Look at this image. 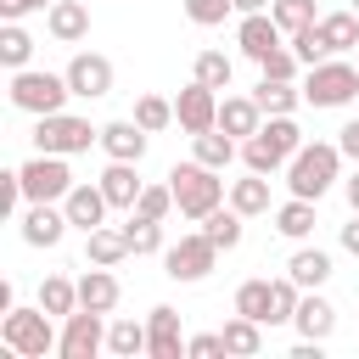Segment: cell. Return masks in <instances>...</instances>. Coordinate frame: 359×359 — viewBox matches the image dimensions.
<instances>
[{
    "instance_id": "obj_1",
    "label": "cell",
    "mask_w": 359,
    "mask_h": 359,
    "mask_svg": "<svg viewBox=\"0 0 359 359\" xmlns=\"http://www.w3.org/2000/svg\"><path fill=\"white\" fill-rule=\"evenodd\" d=\"M168 185H174V208H180V219H208L219 202H230V185L219 180V168H208V163H174L168 168Z\"/></svg>"
},
{
    "instance_id": "obj_43",
    "label": "cell",
    "mask_w": 359,
    "mask_h": 359,
    "mask_svg": "<svg viewBox=\"0 0 359 359\" xmlns=\"http://www.w3.org/2000/svg\"><path fill=\"white\" fill-rule=\"evenodd\" d=\"M129 213H146V219H168V213H174V185H146V191H140V202H135Z\"/></svg>"
},
{
    "instance_id": "obj_24",
    "label": "cell",
    "mask_w": 359,
    "mask_h": 359,
    "mask_svg": "<svg viewBox=\"0 0 359 359\" xmlns=\"http://www.w3.org/2000/svg\"><path fill=\"white\" fill-rule=\"evenodd\" d=\"M320 34L331 45V56H353L359 50V11H320Z\"/></svg>"
},
{
    "instance_id": "obj_49",
    "label": "cell",
    "mask_w": 359,
    "mask_h": 359,
    "mask_svg": "<svg viewBox=\"0 0 359 359\" xmlns=\"http://www.w3.org/2000/svg\"><path fill=\"white\" fill-rule=\"evenodd\" d=\"M28 11H34V0H0V17H6V22H22Z\"/></svg>"
},
{
    "instance_id": "obj_33",
    "label": "cell",
    "mask_w": 359,
    "mask_h": 359,
    "mask_svg": "<svg viewBox=\"0 0 359 359\" xmlns=\"http://www.w3.org/2000/svg\"><path fill=\"white\" fill-rule=\"evenodd\" d=\"M191 79H196V84H208V90H230V79H236V62H230L224 50H196V62H191Z\"/></svg>"
},
{
    "instance_id": "obj_7",
    "label": "cell",
    "mask_w": 359,
    "mask_h": 359,
    "mask_svg": "<svg viewBox=\"0 0 359 359\" xmlns=\"http://www.w3.org/2000/svg\"><path fill=\"white\" fill-rule=\"evenodd\" d=\"M213 264H219V247H213L202 230H191V236H180V241H168V247H163V275H168V280H180V286L208 280V275H213Z\"/></svg>"
},
{
    "instance_id": "obj_8",
    "label": "cell",
    "mask_w": 359,
    "mask_h": 359,
    "mask_svg": "<svg viewBox=\"0 0 359 359\" xmlns=\"http://www.w3.org/2000/svg\"><path fill=\"white\" fill-rule=\"evenodd\" d=\"M17 174H22L28 202H62V196L79 185L73 168H67V157H56V151H34L28 163H17Z\"/></svg>"
},
{
    "instance_id": "obj_41",
    "label": "cell",
    "mask_w": 359,
    "mask_h": 359,
    "mask_svg": "<svg viewBox=\"0 0 359 359\" xmlns=\"http://www.w3.org/2000/svg\"><path fill=\"white\" fill-rule=\"evenodd\" d=\"M292 50H297V62H303V73H309V67H320V62L331 56V45H325V34H320V22H314V28H303V34H292Z\"/></svg>"
},
{
    "instance_id": "obj_31",
    "label": "cell",
    "mask_w": 359,
    "mask_h": 359,
    "mask_svg": "<svg viewBox=\"0 0 359 359\" xmlns=\"http://www.w3.org/2000/svg\"><path fill=\"white\" fill-rule=\"evenodd\" d=\"M151 348V337H146V320H112L107 325V353H118V359H135V353H146Z\"/></svg>"
},
{
    "instance_id": "obj_11",
    "label": "cell",
    "mask_w": 359,
    "mask_h": 359,
    "mask_svg": "<svg viewBox=\"0 0 359 359\" xmlns=\"http://www.w3.org/2000/svg\"><path fill=\"white\" fill-rule=\"evenodd\" d=\"M62 73H67V84H73L79 101H101V95H112V62H107L101 50H79Z\"/></svg>"
},
{
    "instance_id": "obj_5",
    "label": "cell",
    "mask_w": 359,
    "mask_h": 359,
    "mask_svg": "<svg viewBox=\"0 0 359 359\" xmlns=\"http://www.w3.org/2000/svg\"><path fill=\"white\" fill-rule=\"evenodd\" d=\"M359 95V62L353 56H325L320 67L303 73V101L309 107H348Z\"/></svg>"
},
{
    "instance_id": "obj_38",
    "label": "cell",
    "mask_w": 359,
    "mask_h": 359,
    "mask_svg": "<svg viewBox=\"0 0 359 359\" xmlns=\"http://www.w3.org/2000/svg\"><path fill=\"white\" fill-rule=\"evenodd\" d=\"M297 303H303V286H297L292 275H280V280H269V325H292V314H297Z\"/></svg>"
},
{
    "instance_id": "obj_47",
    "label": "cell",
    "mask_w": 359,
    "mask_h": 359,
    "mask_svg": "<svg viewBox=\"0 0 359 359\" xmlns=\"http://www.w3.org/2000/svg\"><path fill=\"white\" fill-rule=\"evenodd\" d=\"M337 146H342V157H353V163H359V118L337 129Z\"/></svg>"
},
{
    "instance_id": "obj_2",
    "label": "cell",
    "mask_w": 359,
    "mask_h": 359,
    "mask_svg": "<svg viewBox=\"0 0 359 359\" xmlns=\"http://www.w3.org/2000/svg\"><path fill=\"white\" fill-rule=\"evenodd\" d=\"M337 180H342V146H337V140H303V151L286 163V185H292V196L320 202Z\"/></svg>"
},
{
    "instance_id": "obj_17",
    "label": "cell",
    "mask_w": 359,
    "mask_h": 359,
    "mask_svg": "<svg viewBox=\"0 0 359 359\" xmlns=\"http://www.w3.org/2000/svg\"><path fill=\"white\" fill-rule=\"evenodd\" d=\"M118 297H123V286H118V275H112L107 264H90V269L79 275V309L112 314V309H118Z\"/></svg>"
},
{
    "instance_id": "obj_53",
    "label": "cell",
    "mask_w": 359,
    "mask_h": 359,
    "mask_svg": "<svg viewBox=\"0 0 359 359\" xmlns=\"http://www.w3.org/2000/svg\"><path fill=\"white\" fill-rule=\"evenodd\" d=\"M353 62H359V50H353Z\"/></svg>"
},
{
    "instance_id": "obj_10",
    "label": "cell",
    "mask_w": 359,
    "mask_h": 359,
    "mask_svg": "<svg viewBox=\"0 0 359 359\" xmlns=\"http://www.w3.org/2000/svg\"><path fill=\"white\" fill-rule=\"evenodd\" d=\"M174 123L185 129V135H202V129H219V90H208V84H185L180 95H174Z\"/></svg>"
},
{
    "instance_id": "obj_19",
    "label": "cell",
    "mask_w": 359,
    "mask_h": 359,
    "mask_svg": "<svg viewBox=\"0 0 359 359\" xmlns=\"http://www.w3.org/2000/svg\"><path fill=\"white\" fill-rule=\"evenodd\" d=\"M219 129L236 135V140H252V135L264 129V107H258V95H224V101H219Z\"/></svg>"
},
{
    "instance_id": "obj_36",
    "label": "cell",
    "mask_w": 359,
    "mask_h": 359,
    "mask_svg": "<svg viewBox=\"0 0 359 359\" xmlns=\"http://www.w3.org/2000/svg\"><path fill=\"white\" fill-rule=\"evenodd\" d=\"M123 236H129V252H135V258H146V252H163V219H146V213H129V224H123Z\"/></svg>"
},
{
    "instance_id": "obj_15",
    "label": "cell",
    "mask_w": 359,
    "mask_h": 359,
    "mask_svg": "<svg viewBox=\"0 0 359 359\" xmlns=\"http://www.w3.org/2000/svg\"><path fill=\"white\" fill-rule=\"evenodd\" d=\"M146 337H151V359H185V331H180V314L168 309V303H157L151 314H146Z\"/></svg>"
},
{
    "instance_id": "obj_35",
    "label": "cell",
    "mask_w": 359,
    "mask_h": 359,
    "mask_svg": "<svg viewBox=\"0 0 359 359\" xmlns=\"http://www.w3.org/2000/svg\"><path fill=\"white\" fill-rule=\"evenodd\" d=\"M0 62H6L11 73L34 62V34H28L22 22H6V28H0Z\"/></svg>"
},
{
    "instance_id": "obj_27",
    "label": "cell",
    "mask_w": 359,
    "mask_h": 359,
    "mask_svg": "<svg viewBox=\"0 0 359 359\" xmlns=\"http://www.w3.org/2000/svg\"><path fill=\"white\" fill-rule=\"evenodd\" d=\"M258 107H264V118H275V112H297L303 107V84L297 79H258Z\"/></svg>"
},
{
    "instance_id": "obj_52",
    "label": "cell",
    "mask_w": 359,
    "mask_h": 359,
    "mask_svg": "<svg viewBox=\"0 0 359 359\" xmlns=\"http://www.w3.org/2000/svg\"><path fill=\"white\" fill-rule=\"evenodd\" d=\"M50 6H56V0H34V11H50Z\"/></svg>"
},
{
    "instance_id": "obj_12",
    "label": "cell",
    "mask_w": 359,
    "mask_h": 359,
    "mask_svg": "<svg viewBox=\"0 0 359 359\" xmlns=\"http://www.w3.org/2000/svg\"><path fill=\"white\" fill-rule=\"evenodd\" d=\"M17 224H22V241H28V247H45V252L62 247V236L73 230L62 202H28V213H22Z\"/></svg>"
},
{
    "instance_id": "obj_50",
    "label": "cell",
    "mask_w": 359,
    "mask_h": 359,
    "mask_svg": "<svg viewBox=\"0 0 359 359\" xmlns=\"http://www.w3.org/2000/svg\"><path fill=\"white\" fill-rule=\"evenodd\" d=\"M342 196H348V213H359V168L342 180Z\"/></svg>"
},
{
    "instance_id": "obj_14",
    "label": "cell",
    "mask_w": 359,
    "mask_h": 359,
    "mask_svg": "<svg viewBox=\"0 0 359 359\" xmlns=\"http://www.w3.org/2000/svg\"><path fill=\"white\" fill-rule=\"evenodd\" d=\"M62 208H67V224L90 236V230H101V224H107V208H112V202H107L101 180H79V185L62 196Z\"/></svg>"
},
{
    "instance_id": "obj_6",
    "label": "cell",
    "mask_w": 359,
    "mask_h": 359,
    "mask_svg": "<svg viewBox=\"0 0 359 359\" xmlns=\"http://www.w3.org/2000/svg\"><path fill=\"white\" fill-rule=\"evenodd\" d=\"M101 146V129H90V118H73V112H45L34 123V151H56V157H79Z\"/></svg>"
},
{
    "instance_id": "obj_4",
    "label": "cell",
    "mask_w": 359,
    "mask_h": 359,
    "mask_svg": "<svg viewBox=\"0 0 359 359\" xmlns=\"http://www.w3.org/2000/svg\"><path fill=\"white\" fill-rule=\"evenodd\" d=\"M67 95H73L67 73H45V67H17L11 73V107L17 112H34V118L67 112Z\"/></svg>"
},
{
    "instance_id": "obj_22",
    "label": "cell",
    "mask_w": 359,
    "mask_h": 359,
    "mask_svg": "<svg viewBox=\"0 0 359 359\" xmlns=\"http://www.w3.org/2000/svg\"><path fill=\"white\" fill-rule=\"evenodd\" d=\"M101 191H107V202H112V208H135V202H140V191H146V180L135 174V163H118V157H112V163L101 168Z\"/></svg>"
},
{
    "instance_id": "obj_3",
    "label": "cell",
    "mask_w": 359,
    "mask_h": 359,
    "mask_svg": "<svg viewBox=\"0 0 359 359\" xmlns=\"http://www.w3.org/2000/svg\"><path fill=\"white\" fill-rule=\"evenodd\" d=\"M50 320H56V314H45V309H6V314H0V348L17 353V359H45V353H56L62 331H56Z\"/></svg>"
},
{
    "instance_id": "obj_32",
    "label": "cell",
    "mask_w": 359,
    "mask_h": 359,
    "mask_svg": "<svg viewBox=\"0 0 359 359\" xmlns=\"http://www.w3.org/2000/svg\"><path fill=\"white\" fill-rule=\"evenodd\" d=\"M224 353H241V359L264 353V325L247 320V314H230V320H224Z\"/></svg>"
},
{
    "instance_id": "obj_30",
    "label": "cell",
    "mask_w": 359,
    "mask_h": 359,
    "mask_svg": "<svg viewBox=\"0 0 359 359\" xmlns=\"http://www.w3.org/2000/svg\"><path fill=\"white\" fill-rule=\"evenodd\" d=\"M39 309L56 314V320H67V314L79 309V280H67V275H45V280H39Z\"/></svg>"
},
{
    "instance_id": "obj_48",
    "label": "cell",
    "mask_w": 359,
    "mask_h": 359,
    "mask_svg": "<svg viewBox=\"0 0 359 359\" xmlns=\"http://www.w3.org/2000/svg\"><path fill=\"white\" fill-rule=\"evenodd\" d=\"M337 241H342V252H353V258H359V213H353V219L337 230Z\"/></svg>"
},
{
    "instance_id": "obj_51",
    "label": "cell",
    "mask_w": 359,
    "mask_h": 359,
    "mask_svg": "<svg viewBox=\"0 0 359 359\" xmlns=\"http://www.w3.org/2000/svg\"><path fill=\"white\" fill-rule=\"evenodd\" d=\"M269 6H275V0H236V11H241V17H247V11H269Z\"/></svg>"
},
{
    "instance_id": "obj_26",
    "label": "cell",
    "mask_w": 359,
    "mask_h": 359,
    "mask_svg": "<svg viewBox=\"0 0 359 359\" xmlns=\"http://www.w3.org/2000/svg\"><path fill=\"white\" fill-rule=\"evenodd\" d=\"M129 258V236H123V224L112 230V224H101V230H90L84 236V264H123Z\"/></svg>"
},
{
    "instance_id": "obj_20",
    "label": "cell",
    "mask_w": 359,
    "mask_h": 359,
    "mask_svg": "<svg viewBox=\"0 0 359 359\" xmlns=\"http://www.w3.org/2000/svg\"><path fill=\"white\" fill-rule=\"evenodd\" d=\"M292 331H297V337L325 342V337L337 331V309H331L320 292H303V303H297V314H292Z\"/></svg>"
},
{
    "instance_id": "obj_44",
    "label": "cell",
    "mask_w": 359,
    "mask_h": 359,
    "mask_svg": "<svg viewBox=\"0 0 359 359\" xmlns=\"http://www.w3.org/2000/svg\"><path fill=\"white\" fill-rule=\"evenodd\" d=\"M230 11H236V0H185V17H191L196 28H219Z\"/></svg>"
},
{
    "instance_id": "obj_25",
    "label": "cell",
    "mask_w": 359,
    "mask_h": 359,
    "mask_svg": "<svg viewBox=\"0 0 359 359\" xmlns=\"http://www.w3.org/2000/svg\"><path fill=\"white\" fill-rule=\"evenodd\" d=\"M230 208H236L241 219L269 213V174H252V168H247V180H230Z\"/></svg>"
},
{
    "instance_id": "obj_40",
    "label": "cell",
    "mask_w": 359,
    "mask_h": 359,
    "mask_svg": "<svg viewBox=\"0 0 359 359\" xmlns=\"http://www.w3.org/2000/svg\"><path fill=\"white\" fill-rule=\"evenodd\" d=\"M129 118H135L146 135H157V129H168V123H174V101H168V95H140Z\"/></svg>"
},
{
    "instance_id": "obj_34",
    "label": "cell",
    "mask_w": 359,
    "mask_h": 359,
    "mask_svg": "<svg viewBox=\"0 0 359 359\" xmlns=\"http://www.w3.org/2000/svg\"><path fill=\"white\" fill-rule=\"evenodd\" d=\"M241 163H247L252 174H275V168H286L292 157H286L269 135H252V140H241Z\"/></svg>"
},
{
    "instance_id": "obj_18",
    "label": "cell",
    "mask_w": 359,
    "mask_h": 359,
    "mask_svg": "<svg viewBox=\"0 0 359 359\" xmlns=\"http://www.w3.org/2000/svg\"><path fill=\"white\" fill-rule=\"evenodd\" d=\"M45 28H50L56 45H79V39H90V6L84 0H56L45 11Z\"/></svg>"
},
{
    "instance_id": "obj_13",
    "label": "cell",
    "mask_w": 359,
    "mask_h": 359,
    "mask_svg": "<svg viewBox=\"0 0 359 359\" xmlns=\"http://www.w3.org/2000/svg\"><path fill=\"white\" fill-rule=\"evenodd\" d=\"M286 45V34H280V22L269 17V11H247L241 22H236V50L247 56V62H264L269 50H280Z\"/></svg>"
},
{
    "instance_id": "obj_23",
    "label": "cell",
    "mask_w": 359,
    "mask_h": 359,
    "mask_svg": "<svg viewBox=\"0 0 359 359\" xmlns=\"http://www.w3.org/2000/svg\"><path fill=\"white\" fill-rule=\"evenodd\" d=\"M286 275H292L303 292H320V286L331 280V252H325V247H297V252L286 258Z\"/></svg>"
},
{
    "instance_id": "obj_16",
    "label": "cell",
    "mask_w": 359,
    "mask_h": 359,
    "mask_svg": "<svg viewBox=\"0 0 359 359\" xmlns=\"http://www.w3.org/2000/svg\"><path fill=\"white\" fill-rule=\"evenodd\" d=\"M146 129L135 123V118H112V123H101V151L107 157H118V163H140L146 157Z\"/></svg>"
},
{
    "instance_id": "obj_29",
    "label": "cell",
    "mask_w": 359,
    "mask_h": 359,
    "mask_svg": "<svg viewBox=\"0 0 359 359\" xmlns=\"http://www.w3.org/2000/svg\"><path fill=\"white\" fill-rule=\"evenodd\" d=\"M241 224H247V219H241L230 202H219V208L202 219V236H208L219 252H236V247H241Z\"/></svg>"
},
{
    "instance_id": "obj_45",
    "label": "cell",
    "mask_w": 359,
    "mask_h": 359,
    "mask_svg": "<svg viewBox=\"0 0 359 359\" xmlns=\"http://www.w3.org/2000/svg\"><path fill=\"white\" fill-rule=\"evenodd\" d=\"M22 202H28L22 174H17V168H6V174H0V213H6V219H17V213H22Z\"/></svg>"
},
{
    "instance_id": "obj_9",
    "label": "cell",
    "mask_w": 359,
    "mask_h": 359,
    "mask_svg": "<svg viewBox=\"0 0 359 359\" xmlns=\"http://www.w3.org/2000/svg\"><path fill=\"white\" fill-rule=\"evenodd\" d=\"M107 348V314H95V309H73L67 320H62V342H56V353L62 359H95Z\"/></svg>"
},
{
    "instance_id": "obj_46",
    "label": "cell",
    "mask_w": 359,
    "mask_h": 359,
    "mask_svg": "<svg viewBox=\"0 0 359 359\" xmlns=\"http://www.w3.org/2000/svg\"><path fill=\"white\" fill-rule=\"evenodd\" d=\"M224 353V331H202V337H185V359H213Z\"/></svg>"
},
{
    "instance_id": "obj_28",
    "label": "cell",
    "mask_w": 359,
    "mask_h": 359,
    "mask_svg": "<svg viewBox=\"0 0 359 359\" xmlns=\"http://www.w3.org/2000/svg\"><path fill=\"white\" fill-rule=\"evenodd\" d=\"M314 224H320V219H314V202H309V196H292V202L275 208V230H280L286 241H309Z\"/></svg>"
},
{
    "instance_id": "obj_54",
    "label": "cell",
    "mask_w": 359,
    "mask_h": 359,
    "mask_svg": "<svg viewBox=\"0 0 359 359\" xmlns=\"http://www.w3.org/2000/svg\"><path fill=\"white\" fill-rule=\"evenodd\" d=\"M353 11H359V0H353Z\"/></svg>"
},
{
    "instance_id": "obj_42",
    "label": "cell",
    "mask_w": 359,
    "mask_h": 359,
    "mask_svg": "<svg viewBox=\"0 0 359 359\" xmlns=\"http://www.w3.org/2000/svg\"><path fill=\"white\" fill-rule=\"evenodd\" d=\"M258 73H264V79H297V73H303V62H297V50H292V39H286L280 50H269V56L258 62Z\"/></svg>"
},
{
    "instance_id": "obj_21",
    "label": "cell",
    "mask_w": 359,
    "mask_h": 359,
    "mask_svg": "<svg viewBox=\"0 0 359 359\" xmlns=\"http://www.w3.org/2000/svg\"><path fill=\"white\" fill-rule=\"evenodd\" d=\"M191 157L224 174V168L241 157V140H236V135H224V129H202V135H191Z\"/></svg>"
},
{
    "instance_id": "obj_39",
    "label": "cell",
    "mask_w": 359,
    "mask_h": 359,
    "mask_svg": "<svg viewBox=\"0 0 359 359\" xmlns=\"http://www.w3.org/2000/svg\"><path fill=\"white\" fill-rule=\"evenodd\" d=\"M269 17L280 22V34H286V39L320 22V11H314V0H275V6H269Z\"/></svg>"
},
{
    "instance_id": "obj_37",
    "label": "cell",
    "mask_w": 359,
    "mask_h": 359,
    "mask_svg": "<svg viewBox=\"0 0 359 359\" xmlns=\"http://www.w3.org/2000/svg\"><path fill=\"white\" fill-rule=\"evenodd\" d=\"M236 314H247V320L269 325V280H264V275H252V280H241V286H236Z\"/></svg>"
}]
</instances>
